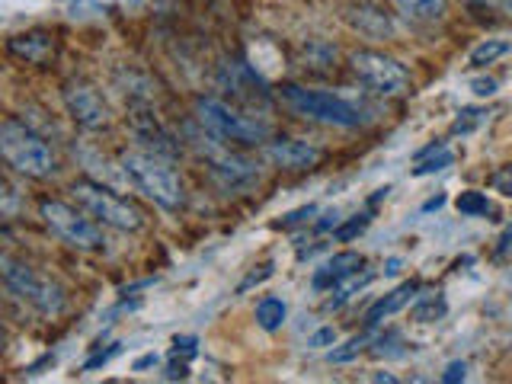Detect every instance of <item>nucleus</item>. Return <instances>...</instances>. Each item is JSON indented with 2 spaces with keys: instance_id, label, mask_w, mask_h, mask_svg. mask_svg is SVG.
Listing matches in <instances>:
<instances>
[{
  "instance_id": "nucleus-1",
  "label": "nucleus",
  "mask_w": 512,
  "mask_h": 384,
  "mask_svg": "<svg viewBox=\"0 0 512 384\" xmlns=\"http://www.w3.org/2000/svg\"><path fill=\"white\" fill-rule=\"evenodd\" d=\"M122 176L132 183L141 196H148L167 212H180L186 205V192L176 170L170 167V157H160L154 151H122L119 154Z\"/></svg>"
},
{
  "instance_id": "nucleus-2",
  "label": "nucleus",
  "mask_w": 512,
  "mask_h": 384,
  "mask_svg": "<svg viewBox=\"0 0 512 384\" xmlns=\"http://www.w3.org/2000/svg\"><path fill=\"white\" fill-rule=\"evenodd\" d=\"M189 141L196 144V151L205 157L208 176H212L221 192H228V196H240V192H250V189L260 186V180H263L260 164L250 160V157H244V154L228 151L215 132L202 135V132H196V128H189Z\"/></svg>"
},
{
  "instance_id": "nucleus-3",
  "label": "nucleus",
  "mask_w": 512,
  "mask_h": 384,
  "mask_svg": "<svg viewBox=\"0 0 512 384\" xmlns=\"http://www.w3.org/2000/svg\"><path fill=\"white\" fill-rule=\"evenodd\" d=\"M0 154H4L10 170L32 176V180H48L58 170V160L48 148V141L20 119H7L0 125Z\"/></svg>"
},
{
  "instance_id": "nucleus-4",
  "label": "nucleus",
  "mask_w": 512,
  "mask_h": 384,
  "mask_svg": "<svg viewBox=\"0 0 512 384\" xmlns=\"http://www.w3.org/2000/svg\"><path fill=\"white\" fill-rule=\"evenodd\" d=\"M282 103L295 112L301 119L311 122H324V125H336V128H359L365 125V109L343 100V96L327 93V90H308L298 84H285L279 87Z\"/></svg>"
},
{
  "instance_id": "nucleus-5",
  "label": "nucleus",
  "mask_w": 512,
  "mask_h": 384,
  "mask_svg": "<svg viewBox=\"0 0 512 384\" xmlns=\"http://www.w3.org/2000/svg\"><path fill=\"white\" fill-rule=\"evenodd\" d=\"M0 276H4L7 292L16 301L29 304L32 311H39L45 317H58L64 311V304H68V298H64L58 282L42 276V272H36L23 260H13L10 253L0 256Z\"/></svg>"
},
{
  "instance_id": "nucleus-6",
  "label": "nucleus",
  "mask_w": 512,
  "mask_h": 384,
  "mask_svg": "<svg viewBox=\"0 0 512 384\" xmlns=\"http://www.w3.org/2000/svg\"><path fill=\"white\" fill-rule=\"evenodd\" d=\"M196 116L202 128L215 132L221 141H237V144H266L269 141V125L256 116L234 109L231 103L218 100V96H199L196 100Z\"/></svg>"
},
{
  "instance_id": "nucleus-7",
  "label": "nucleus",
  "mask_w": 512,
  "mask_h": 384,
  "mask_svg": "<svg viewBox=\"0 0 512 384\" xmlns=\"http://www.w3.org/2000/svg\"><path fill=\"white\" fill-rule=\"evenodd\" d=\"M39 218L45 221V228L52 231L61 244H68L74 250H100L106 244L103 228L96 221H90L80 205L74 208V205L58 202V199H42Z\"/></svg>"
},
{
  "instance_id": "nucleus-8",
  "label": "nucleus",
  "mask_w": 512,
  "mask_h": 384,
  "mask_svg": "<svg viewBox=\"0 0 512 384\" xmlns=\"http://www.w3.org/2000/svg\"><path fill=\"white\" fill-rule=\"evenodd\" d=\"M71 196L74 202L84 208L90 218H96L106 228H116V231H141L144 215L132 202L119 199L116 192H109L100 183H90V180H77L71 186Z\"/></svg>"
},
{
  "instance_id": "nucleus-9",
  "label": "nucleus",
  "mask_w": 512,
  "mask_h": 384,
  "mask_svg": "<svg viewBox=\"0 0 512 384\" xmlns=\"http://www.w3.org/2000/svg\"><path fill=\"white\" fill-rule=\"evenodd\" d=\"M349 68L368 90L378 93V96H404L413 87L410 71L404 68V64L391 55H384V52H375V48L352 52Z\"/></svg>"
},
{
  "instance_id": "nucleus-10",
  "label": "nucleus",
  "mask_w": 512,
  "mask_h": 384,
  "mask_svg": "<svg viewBox=\"0 0 512 384\" xmlns=\"http://www.w3.org/2000/svg\"><path fill=\"white\" fill-rule=\"evenodd\" d=\"M61 100L68 106V116L74 119V125H80L84 132H103V128H109L112 112L100 96V90L90 87L87 80H77V77L64 80Z\"/></svg>"
},
{
  "instance_id": "nucleus-11",
  "label": "nucleus",
  "mask_w": 512,
  "mask_h": 384,
  "mask_svg": "<svg viewBox=\"0 0 512 384\" xmlns=\"http://www.w3.org/2000/svg\"><path fill=\"white\" fill-rule=\"evenodd\" d=\"M263 154L272 167H282V170H311L320 164V148L314 144L301 141V138H272L263 144Z\"/></svg>"
},
{
  "instance_id": "nucleus-12",
  "label": "nucleus",
  "mask_w": 512,
  "mask_h": 384,
  "mask_svg": "<svg viewBox=\"0 0 512 384\" xmlns=\"http://www.w3.org/2000/svg\"><path fill=\"white\" fill-rule=\"evenodd\" d=\"M365 269V256L356 253V250H343V253H333L330 260L314 269V279L311 285L317 288V292H333L336 285H343L349 276H356V272Z\"/></svg>"
},
{
  "instance_id": "nucleus-13",
  "label": "nucleus",
  "mask_w": 512,
  "mask_h": 384,
  "mask_svg": "<svg viewBox=\"0 0 512 384\" xmlns=\"http://www.w3.org/2000/svg\"><path fill=\"white\" fill-rule=\"evenodd\" d=\"M218 84H221L224 90H231L234 96H240V100L256 103V96H260V100H266L263 80L256 77L244 61H224V64H221V71H218Z\"/></svg>"
},
{
  "instance_id": "nucleus-14",
  "label": "nucleus",
  "mask_w": 512,
  "mask_h": 384,
  "mask_svg": "<svg viewBox=\"0 0 512 384\" xmlns=\"http://www.w3.org/2000/svg\"><path fill=\"white\" fill-rule=\"evenodd\" d=\"M132 132H135V141L141 144L144 151H154L160 157H176L180 154V144H176L164 128L157 125L154 116H148V112H135L132 116Z\"/></svg>"
},
{
  "instance_id": "nucleus-15",
  "label": "nucleus",
  "mask_w": 512,
  "mask_h": 384,
  "mask_svg": "<svg viewBox=\"0 0 512 384\" xmlns=\"http://www.w3.org/2000/svg\"><path fill=\"white\" fill-rule=\"evenodd\" d=\"M7 52L13 58H20L26 64H45L48 58L55 55V39L48 32H23V36H13L7 42Z\"/></svg>"
},
{
  "instance_id": "nucleus-16",
  "label": "nucleus",
  "mask_w": 512,
  "mask_h": 384,
  "mask_svg": "<svg viewBox=\"0 0 512 384\" xmlns=\"http://www.w3.org/2000/svg\"><path fill=\"white\" fill-rule=\"evenodd\" d=\"M416 295H420V285H416V282L397 285L394 292H388L384 298H378V301L372 304V308L365 311V327H378L384 317H391V314H397V311H404Z\"/></svg>"
},
{
  "instance_id": "nucleus-17",
  "label": "nucleus",
  "mask_w": 512,
  "mask_h": 384,
  "mask_svg": "<svg viewBox=\"0 0 512 384\" xmlns=\"http://www.w3.org/2000/svg\"><path fill=\"white\" fill-rule=\"evenodd\" d=\"M346 20H349L352 29H359L362 36H368V39H384V36H391V32H394V26H391V20H388V13L378 10V7H372V4L352 7V10L346 13Z\"/></svg>"
},
{
  "instance_id": "nucleus-18",
  "label": "nucleus",
  "mask_w": 512,
  "mask_h": 384,
  "mask_svg": "<svg viewBox=\"0 0 512 384\" xmlns=\"http://www.w3.org/2000/svg\"><path fill=\"white\" fill-rule=\"evenodd\" d=\"M455 164V154L452 148H445L442 141L429 144V148H423L420 154H416V167H413V176H429V173H439L445 167Z\"/></svg>"
},
{
  "instance_id": "nucleus-19",
  "label": "nucleus",
  "mask_w": 512,
  "mask_h": 384,
  "mask_svg": "<svg viewBox=\"0 0 512 384\" xmlns=\"http://www.w3.org/2000/svg\"><path fill=\"white\" fill-rule=\"evenodd\" d=\"M448 311V304L442 298V292H423L413 298V308H410V317L416 320V324H436V320H442Z\"/></svg>"
},
{
  "instance_id": "nucleus-20",
  "label": "nucleus",
  "mask_w": 512,
  "mask_h": 384,
  "mask_svg": "<svg viewBox=\"0 0 512 384\" xmlns=\"http://www.w3.org/2000/svg\"><path fill=\"white\" fill-rule=\"evenodd\" d=\"M397 10L416 23H432L445 13V0H394Z\"/></svg>"
},
{
  "instance_id": "nucleus-21",
  "label": "nucleus",
  "mask_w": 512,
  "mask_h": 384,
  "mask_svg": "<svg viewBox=\"0 0 512 384\" xmlns=\"http://www.w3.org/2000/svg\"><path fill=\"white\" fill-rule=\"evenodd\" d=\"M253 317H256V324H260L266 333H276V330H282V324H285L288 308H285V301H282V298H263L260 304H256Z\"/></svg>"
},
{
  "instance_id": "nucleus-22",
  "label": "nucleus",
  "mask_w": 512,
  "mask_h": 384,
  "mask_svg": "<svg viewBox=\"0 0 512 384\" xmlns=\"http://www.w3.org/2000/svg\"><path fill=\"white\" fill-rule=\"evenodd\" d=\"M372 279H375V272H372V269H362V272H356V276H349L343 285H336V295L327 301V311H340L343 304L356 298V295H359L362 288H365L368 282H372Z\"/></svg>"
},
{
  "instance_id": "nucleus-23",
  "label": "nucleus",
  "mask_w": 512,
  "mask_h": 384,
  "mask_svg": "<svg viewBox=\"0 0 512 384\" xmlns=\"http://www.w3.org/2000/svg\"><path fill=\"white\" fill-rule=\"evenodd\" d=\"M455 208H458V215H464V218H487V215H493L490 199L484 196V192H477V189L461 192V196L455 199Z\"/></svg>"
},
{
  "instance_id": "nucleus-24",
  "label": "nucleus",
  "mask_w": 512,
  "mask_h": 384,
  "mask_svg": "<svg viewBox=\"0 0 512 384\" xmlns=\"http://www.w3.org/2000/svg\"><path fill=\"white\" fill-rule=\"evenodd\" d=\"M509 52V42L506 39H487L471 48V64L474 68H487V64H493L496 58H503Z\"/></svg>"
},
{
  "instance_id": "nucleus-25",
  "label": "nucleus",
  "mask_w": 512,
  "mask_h": 384,
  "mask_svg": "<svg viewBox=\"0 0 512 384\" xmlns=\"http://www.w3.org/2000/svg\"><path fill=\"white\" fill-rule=\"evenodd\" d=\"M487 119H490V112H487V109H480V106L461 109V112H458V119L452 122V135H471V132H477V128L484 125Z\"/></svg>"
},
{
  "instance_id": "nucleus-26",
  "label": "nucleus",
  "mask_w": 512,
  "mask_h": 384,
  "mask_svg": "<svg viewBox=\"0 0 512 384\" xmlns=\"http://www.w3.org/2000/svg\"><path fill=\"white\" fill-rule=\"evenodd\" d=\"M368 224H372V212H362V215H352L349 221H343V224H336V231H333V237L340 240V244H349V240H356Z\"/></svg>"
},
{
  "instance_id": "nucleus-27",
  "label": "nucleus",
  "mask_w": 512,
  "mask_h": 384,
  "mask_svg": "<svg viewBox=\"0 0 512 384\" xmlns=\"http://www.w3.org/2000/svg\"><path fill=\"white\" fill-rule=\"evenodd\" d=\"M372 343V333H362V336H352V340L346 343V346H340V349H330V362H352L359 356V352H365V346Z\"/></svg>"
},
{
  "instance_id": "nucleus-28",
  "label": "nucleus",
  "mask_w": 512,
  "mask_h": 384,
  "mask_svg": "<svg viewBox=\"0 0 512 384\" xmlns=\"http://www.w3.org/2000/svg\"><path fill=\"white\" fill-rule=\"evenodd\" d=\"M490 186L493 192H500V196H512V164H503L490 173Z\"/></svg>"
},
{
  "instance_id": "nucleus-29",
  "label": "nucleus",
  "mask_w": 512,
  "mask_h": 384,
  "mask_svg": "<svg viewBox=\"0 0 512 384\" xmlns=\"http://www.w3.org/2000/svg\"><path fill=\"white\" fill-rule=\"evenodd\" d=\"M314 215H317V205H304V208H298V212L285 215V218L279 221V228H295V224H304V221L314 218Z\"/></svg>"
},
{
  "instance_id": "nucleus-30",
  "label": "nucleus",
  "mask_w": 512,
  "mask_h": 384,
  "mask_svg": "<svg viewBox=\"0 0 512 384\" xmlns=\"http://www.w3.org/2000/svg\"><path fill=\"white\" fill-rule=\"evenodd\" d=\"M180 352H183L186 359H192L199 352L196 349V340H192V336H176V340H173V359L180 356Z\"/></svg>"
},
{
  "instance_id": "nucleus-31",
  "label": "nucleus",
  "mask_w": 512,
  "mask_h": 384,
  "mask_svg": "<svg viewBox=\"0 0 512 384\" xmlns=\"http://www.w3.org/2000/svg\"><path fill=\"white\" fill-rule=\"evenodd\" d=\"M308 346H336V330L333 327H320L314 336H311V340H308Z\"/></svg>"
},
{
  "instance_id": "nucleus-32",
  "label": "nucleus",
  "mask_w": 512,
  "mask_h": 384,
  "mask_svg": "<svg viewBox=\"0 0 512 384\" xmlns=\"http://www.w3.org/2000/svg\"><path fill=\"white\" fill-rule=\"evenodd\" d=\"M269 276H272V263L260 266V272H250V276H247L244 282H240V288H237V292H240V295H244V292H247V288H250V285H256V282H263V279H269Z\"/></svg>"
},
{
  "instance_id": "nucleus-33",
  "label": "nucleus",
  "mask_w": 512,
  "mask_h": 384,
  "mask_svg": "<svg viewBox=\"0 0 512 384\" xmlns=\"http://www.w3.org/2000/svg\"><path fill=\"white\" fill-rule=\"evenodd\" d=\"M464 375H468V362H452V365L445 368L442 381L445 384H455V381H464Z\"/></svg>"
},
{
  "instance_id": "nucleus-34",
  "label": "nucleus",
  "mask_w": 512,
  "mask_h": 384,
  "mask_svg": "<svg viewBox=\"0 0 512 384\" xmlns=\"http://www.w3.org/2000/svg\"><path fill=\"white\" fill-rule=\"evenodd\" d=\"M336 224H340V212H336V208H330V212H324V215H320V221L314 224V228L320 231V234H324V231H336Z\"/></svg>"
},
{
  "instance_id": "nucleus-35",
  "label": "nucleus",
  "mask_w": 512,
  "mask_h": 384,
  "mask_svg": "<svg viewBox=\"0 0 512 384\" xmlns=\"http://www.w3.org/2000/svg\"><path fill=\"white\" fill-rule=\"evenodd\" d=\"M471 90H474L477 96H493V93H496V80H493V77L471 80Z\"/></svg>"
},
{
  "instance_id": "nucleus-36",
  "label": "nucleus",
  "mask_w": 512,
  "mask_h": 384,
  "mask_svg": "<svg viewBox=\"0 0 512 384\" xmlns=\"http://www.w3.org/2000/svg\"><path fill=\"white\" fill-rule=\"evenodd\" d=\"M116 352H119V349H116V346H112V349L100 352V356H93V359H90V362L84 365V372H93V368H96V365H106V362H109L112 356H116Z\"/></svg>"
},
{
  "instance_id": "nucleus-37",
  "label": "nucleus",
  "mask_w": 512,
  "mask_h": 384,
  "mask_svg": "<svg viewBox=\"0 0 512 384\" xmlns=\"http://www.w3.org/2000/svg\"><path fill=\"white\" fill-rule=\"evenodd\" d=\"M189 375V368L186 365H170L167 368V378H186Z\"/></svg>"
},
{
  "instance_id": "nucleus-38",
  "label": "nucleus",
  "mask_w": 512,
  "mask_h": 384,
  "mask_svg": "<svg viewBox=\"0 0 512 384\" xmlns=\"http://www.w3.org/2000/svg\"><path fill=\"white\" fill-rule=\"evenodd\" d=\"M151 365H157V356L151 352V356H141L138 362H135V372H141V368H151Z\"/></svg>"
},
{
  "instance_id": "nucleus-39",
  "label": "nucleus",
  "mask_w": 512,
  "mask_h": 384,
  "mask_svg": "<svg viewBox=\"0 0 512 384\" xmlns=\"http://www.w3.org/2000/svg\"><path fill=\"white\" fill-rule=\"evenodd\" d=\"M397 269H400V260H388V266H384V272H388V276H397Z\"/></svg>"
},
{
  "instance_id": "nucleus-40",
  "label": "nucleus",
  "mask_w": 512,
  "mask_h": 384,
  "mask_svg": "<svg viewBox=\"0 0 512 384\" xmlns=\"http://www.w3.org/2000/svg\"><path fill=\"white\" fill-rule=\"evenodd\" d=\"M442 202H445L442 196H436V199H432V202H426V212H432V208H439Z\"/></svg>"
}]
</instances>
